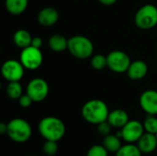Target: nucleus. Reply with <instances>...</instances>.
<instances>
[{
    "label": "nucleus",
    "instance_id": "obj_12",
    "mask_svg": "<svg viewBox=\"0 0 157 156\" xmlns=\"http://www.w3.org/2000/svg\"><path fill=\"white\" fill-rule=\"evenodd\" d=\"M60 15L56 8L47 6L42 8L38 14V22L43 27H52L55 25L59 20Z\"/></svg>",
    "mask_w": 157,
    "mask_h": 156
},
{
    "label": "nucleus",
    "instance_id": "obj_17",
    "mask_svg": "<svg viewBox=\"0 0 157 156\" xmlns=\"http://www.w3.org/2000/svg\"><path fill=\"white\" fill-rule=\"evenodd\" d=\"M32 38L33 37L31 36L29 31H28L27 29H17L14 33L13 41L17 47H18L20 49H25L31 45Z\"/></svg>",
    "mask_w": 157,
    "mask_h": 156
},
{
    "label": "nucleus",
    "instance_id": "obj_30",
    "mask_svg": "<svg viewBox=\"0 0 157 156\" xmlns=\"http://www.w3.org/2000/svg\"><path fill=\"white\" fill-rule=\"evenodd\" d=\"M6 132H7V123L5 122L0 123V133L6 134Z\"/></svg>",
    "mask_w": 157,
    "mask_h": 156
},
{
    "label": "nucleus",
    "instance_id": "obj_2",
    "mask_svg": "<svg viewBox=\"0 0 157 156\" xmlns=\"http://www.w3.org/2000/svg\"><path fill=\"white\" fill-rule=\"evenodd\" d=\"M109 109L101 99H91L84 104L81 109L83 119L93 125H98L108 120Z\"/></svg>",
    "mask_w": 157,
    "mask_h": 156
},
{
    "label": "nucleus",
    "instance_id": "obj_20",
    "mask_svg": "<svg viewBox=\"0 0 157 156\" xmlns=\"http://www.w3.org/2000/svg\"><path fill=\"white\" fill-rule=\"evenodd\" d=\"M6 93L10 99L18 100V98L23 95V87L19 81L8 82L6 87Z\"/></svg>",
    "mask_w": 157,
    "mask_h": 156
},
{
    "label": "nucleus",
    "instance_id": "obj_11",
    "mask_svg": "<svg viewBox=\"0 0 157 156\" xmlns=\"http://www.w3.org/2000/svg\"><path fill=\"white\" fill-rule=\"evenodd\" d=\"M140 106L142 109L149 115H157V91L147 89L140 96Z\"/></svg>",
    "mask_w": 157,
    "mask_h": 156
},
{
    "label": "nucleus",
    "instance_id": "obj_14",
    "mask_svg": "<svg viewBox=\"0 0 157 156\" xmlns=\"http://www.w3.org/2000/svg\"><path fill=\"white\" fill-rule=\"evenodd\" d=\"M136 144L143 154H150L154 153L157 148L156 134L145 131L140 140L136 143Z\"/></svg>",
    "mask_w": 157,
    "mask_h": 156
},
{
    "label": "nucleus",
    "instance_id": "obj_7",
    "mask_svg": "<svg viewBox=\"0 0 157 156\" xmlns=\"http://www.w3.org/2000/svg\"><path fill=\"white\" fill-rule=\"evenodd\" d=\"M19 61L25 67V69L29 71L37 70L40 67L43 63V54L40 49L36 48L32 45L22 49Z\"/></svg>",
    "mask_w": 157,
    "mask_h": 156
},
{
    "label": "nucleus",
    "instance_id": "obj_21",
    "mask_svg": "<svg viewBox=\"0 0 157 156\" xmlns=\"http://www.w3.org/2000/svg\"><path fill=\"white\" fill-rule=\"evenodd\" d=\"M143 153L134 143H127L122 145L116 153V156H142Z\"/></svg>",
    "mask_w": 157,
    "mask_h": 156
},
{
    "label": "nucleus",
    "instance_id": "obj_8",
    "mask_svg": "<svg viewBox=\"0 0 157 156\" xmlns=\"http://www.w3.org/2000/svg\"><path fill=\"white\" fill-rule=\"evenodd\" d=\"M108 67L114 73L123 74L127 73L132 61L130 56L123 51L115 50L107 55Z\"/></svg>",
    "mask_w": 157,
    "mask_h": 156
},
{
    "label": "nucleus",
    "instance_id": "obj_22",
    "mask_svg": "<svg viewBox=\"0 0 157 156\" xmlns=\"http://www.w3.org/2000/svg\"><path fill=\"white\" fill-rule=\"evenodd\" d=\"M144 131L146 132H150V133H157V117L156 115H149L147 114V116L145 117L144 122Z\"/></svg>",
    "mask_w": 157,
    "mask_h": 156
},
{
    "label": "nucleus",
    "instance_id": "obj_23",
    "mask_svg": "<svg viewBox=\"0 0 157 156\" xmlns=\"http://www.w3.org/2000/svg\"><path fill=\"white\" fill-rule=\"evenodd\" d=\"M91 66L93 69L100 71L108 67L107 56L103 54H96L91 58Z\"/></svg>",
    "mask_w": 157,
    "mask_h": 156
},
{
    "label": "nucleus",
    "instance_id": "obj_13",
    "mask_svg": "<svg viewBox=\"0 0 157 156\" xmlns=\"http://www.w3.org/2000/svg\"><path fill=\"white\" fill-rule=\"evenodd\" d=\"M148 74V64L143 60H135L132 62L127 75L131 80L137 81L144 78Z\"/></svg>",
    "mask_w": 157,
    "mask_h": 156
},
{
    "label": "nucleus",
    "instance_id": "obj_4",
    "mask_svg": "<svg viewBox=\"0 0 157 156\" xmlns=\"http://www.w3.org/2000/svg\"><path fill=\"white\" fill-rule=\"evenodd\" d=\"M72 56L79 60H86L94 52L93 42L86 36L75 35L68 39V49Z\"/></svg>",
    "mask_w": 157,
    "mask_h": 156
},
{
    "label": "nucleus",
    "instance_id": "obj_25",
    "mask_svg": "<svg viewBox=\"0 0 157 156\" xmlns=\"http://www.w3.org/2000/svg\"><path fill=\"white\" fill-rule=\"evenodd\" d=\"M109 151L103 144H95L88 149L86 156H109Z\"/></svg>",
    "mask_w": 157,
    "mask_h": 156
},
{
    "label": "nucleus",
    "instance_id": "obj_1",
    "mask_svg": "<svg viewBox=\"0 0 157 156\" xmlns=\"http://www.w3.org/2000/svg\"><path fill=\"white\" fill-rule=\"evenodd\" d=\"M38 131L40 135L45 141L59 142L64 137L66 127L61 119L53 116H48L40 120Z\"/></svg>",
    "mask_w": 157,
    "mask_h": 156
},
{
    "label": "nucleus",
    "instance_id": "obj_31",
    "mask_svg": "<svg viewBox=\"0 0 157 156\" xmlns=\"http://www.w3.org/2000/svg\"><path fill=\"white\" fill-rule=\"evenodd\" d=\"M156 137H157V133H156Z\"/></svg>",
    "mask_w": 157,
    "mask_h": 156
},
{
    "label": "nucleus",
    "instance_id": "obj_9",
    "mask_svg": "<svg viewBox=\"0 0 157 156\" xmlns=\"http://www.w3.org/2000/svg\"><path fill=\"white\" fill-rule=\"evenodd\" d=\"M26 94L30 97L33 102H41L49 95V85L43 78H33L26 86Z\"/></svg>",
    "mask_w": 157,
    "mask_h": 156
},
{
    "label": "nucleus",
    "instance_id": "obj_3",
    "mask_svg": "<svg viewBox=\"0 0 157 156\" xmlns=\"http://www.w3.org/2000/svg\"><path fill=\"white\" fill-rule=\"evenodd\" d=\"M8 138L17 143H24L28 142L32 135V128L29 121L21 118L12 119L7 122Z\"/></svg>",
    "mask_w": 157,
    "mask_h": 156
},
{
    "label": "nucleus",
    "instance_id": "obj_18",
    "mask_svg": "<svg viewBox=\"0 0 157 156\" xmlns=\"http://www.w3.org/2000/svg\"><path fill=\"white\" fill-rule=\"evenodd\" d=\"M29 5V0H6L5 6L8 13L18 16L25 12Z\"/></svg>",
    "mask_w": 157,
    "mask_h": 156
},
{
    "label": "nucleus",
    "instance_id": "obj_26",
    "mask_svg": "<svg viewBox=\"0 0 157 156\" xmlns=\"http://www.w3.org/2000/svg\"><path fill=\"white\" fill-rule=\"evenodd\" d=\"M98 126V133L101 135V136H107L109 134L111 133V129H112V126L109 123L108 120L106 121H103L99 124L97 125Z\"/></svg>",
    "mask_w": 157,
    "mask_h": 156
},
{
    "label": "nucleus",
    "instance_id": "obj_19",
    "mask_svg": "<svg viewBox=\"0 0 157 156\" xmlns=\"http://www.w3.org/2000/svg\"><path fill=\"white\" fill-rule=\"evenodd\" d=\"M103 146L109 151V153L116 154L121 147L122 146L121 138H120L117 134H109L103 139Z\"/></svg>",
    "mask_w": 157,
    "mask_h": 156
},
{
    "label": "nucleus",
    "instance_id": "obj_16",
    "mask_svg": "<svg viewBox=\"0 0 157 156\" xmlns=\"http://www.w3.org/2000/svg\"><path fill=\"white\" fill-rule=\"evenodd\" d=\"M48 45L54 52H63L68 49V40L62 34H53L50 37Z\"/></svg>",
    "mask_w": 157,
    "mask_h": 156
},
{
    "label": "nucleus",
    "instance_id": "obj_6",
    "mask_svg": "<svg viewBox=\"0 0 157 156\" xmlns=\"http://www.w3.org/2000/svg\"><path fill=\"white\" fill-rule=\"evenodd\" d=\"M145 132L143 122L137 120H130L117 135L127 143H136Z\"/></svg>",
    "mask_w": 157,
    "mask_h": 156
},
{
    "label": "nucleus",
    "instance_id": "obj_27",
    "mask_svg": "<svg viewBox=\"0 0 157 156\" xmlns=\"http://www.w3.org/2000/svg\"><path fill=\"white\" fill-rule=\"evenodd\" d=\"M18 105L23 108H28L31 106L33 103V100L30 98V97L28 94H23L19 98H18Z\"/></svg>",
    "mask_w": 157,
    "mask_h": 156
},
{
    "label": "nucleus",
    "instance_id": "obj_24",
    "mask_svg": "<svg viewBox=\"0 0 157 156\" xmlns=\"http://www.w3.org/2000/svg\"><path fill=\"white\" fill-rule=\"evenodd\" d=\"M59 150L58 142L55 141H45L42 145V152L47 156H53L57 154Z\"/></svg>",
    "mask_w": 157,
    "mask_h": 156
},
{
    "label": "nucleus",
    "instance_id": "obj_15",
    "mask_svg": "<svg viewBox=\"0 0 157 156\" xmlns=\"http://www.w3.org/2000/svg\"><path fill=\"white\" fill-rule=\"evenodd\" d=\"M107 120L112 126V128L121 130L130 120V118H129V114L124 109L117 108L109 111Z\"/></svg>",
    "mask_w": 157,
    "mask_h": 156
},
{
    "label": "nucleus",
    "instance_id": "obj_29",
    "mask_svg": "<svg viewBox=\"0 0 157 156\" xmlns=\"http://www.w3.org/2000/svg\"><path fill=\"white\" fill-rule=\"evenodd\" d=\"M118 0H98V2L104 6H112L114 5Z\"/></svg>",
    "mask_w": 157,
    "mask_h": 156
},
{
    "label": "nucleus",
    "instance_id": "obj_5",
    "mask_svg": "<svg viewBox=\"0 0 157 156\" xmlns=\"http://www.w3.org/2000/svg\"><path fill=\"white\" fill-rule=\"evenodd\" d=\"M135 25L141 29H151L157 25V6L146 4L140 7L134 17Z\"/></svg>",
    "mask_w": 157,
    "mask_h": 156
},
{
    "label": "nucleus",
    "instance_id": "obj_28",
    "mask_svg": "<svg viewBox=\"0 0 157 156\" xmlns=\"http://www.w3.org/2000/svg\"><path fill=\"white\" fill-rule=\"evenodd\" d=\"M42 43H43V40H42V39L40 37L36 36V37H33L32 38V41H31V45L32 46L40 49V47L42 46Z\"/></svg>",
    "mask_w": 157,
    "mask_h": 156
},
{
    "label": "nucleus",
    "instance_id": "obj_10",
    "mask_svg": "<svg viewBox=\"0 0 157 156\" xmlns=\"http://www.w3.org/2000/svg\"><path fill=\"white\" fill-rule=\"evenodd\" d=\"M1 73L4 79H6L7 82H17L23 78L25 67L20 61L10 59L3 63Z\"/></svg>",
    "mask_w": 157,
    "mask_h": 156
}]
</instances>
